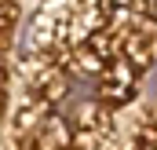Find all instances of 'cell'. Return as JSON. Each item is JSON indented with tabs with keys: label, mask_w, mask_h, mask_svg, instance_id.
Wrapping results in <instances>:
<instances>
[{
	"label": "cell",
	"mask_w": 157,
	"mask_h": 150,
	"mask_svg": "<svg viewBox=\"0 0 157 150\" xmlns=\"http://www.w3.org/2000/svg\"><path fill=\"white\" fill-rule=\"evenodd\" d=\"M135 84H139V70H135L132 62H124V59H113V62L99 73V103H102L106 110L132 103Z\"/></svg>",
	"instance_id": "1"
}]
</instances>
